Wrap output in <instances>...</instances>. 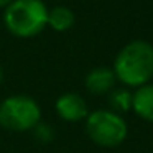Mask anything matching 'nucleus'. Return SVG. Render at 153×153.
Returning <instances> with one entry per match:
<instances>
[{
	"instance_id": "f257e3e1",
	"label": "nucleus",
	"mask_w": 153,
	"mask_h": 153,
	"mask_svg": "<svg viewBox=\"0 0 153 153\" xmlns=\"http://www.w3.org/2000/svg\"><path fill=\"white\" fill-rule=\"evenodd\" d=\"M115 77L125 87H140L153 77V45L133 40L117 53L112 66Z\"/></svg>"
},
{
	"instance_id": "f03ea898",
	"label": "nucleus",
	"mask_w": 153,
	"mask_h": 153,
	"mask_svg": "<svg viewBox=\"0 0 153 153\" xmlns=\"http://www.w3.org/2000/svg\"><path fill=\"white\" fill-rule=\"evenodd\" d=\"M48 10L43 0H12L4 8V23L17 38H33L48 27Z\"/></svg>"
},
{
	"instance_id": "7ed1b4c3",
	"label": "nucleus",
	"mask_w": 153,
	"mask_h": 153,
	"mask_svg": "<svg viewBox=\"0 0 153 153\" xmlns=\"http://www.w3.org/2000/svg\"><path fill=\"white\" fill-rule=\"evenodd\" d=\"M86 133L96 145L115 148L125 142L128 127L120 114L109 109H97L86 117Z\"/></svg>"
},
{
	"instance_id": "20e7f679",
	"label": "nucleus",
	"mask_w": 153,
	"mask_h": 153,
	"mask_svg": "<svg viewBox=\"0 0 153 153\" xmlns=\"http://www.w3.org/2000/svg\"><path fill=\"white\" fill-rule=\"evenodd\" d=\"M41 122V107L33 97L15 94L0 102V127L10 132H28Z\"/></svg>"
},
{
	"instance_id": "39448f33",
	"label": "nucleus",
	"mask_w": 153,
	"mask_h": 153,
	"mask_svg": "<svg viewBox=\"0 0 153 153\" xmlns=\"http://www.w3.org/2000/svg\"><path fill=\"white\" fill-rule=\"evenodd\" d=\"M54 109L59 119L64 122H79V120H86L89 115V107L87 102L76 92H64L56 99Z\"/></svg>"
},
{
	"instance_id": "423d86ee",
	"label": "nucleus",
	"mask_w": 153,
	"mask_h": 153,
	"mask_svg": "<svg viewBox=\"0 0 153 153\" xmlns=\"http://www.w3.org/2000/svg\"><path fill=\"white\" fill-rule=\"evenodd\" d=\"M84 84H86L87 91L91 94L104 96V94H109L115 89L117 77H115V73H114L112 68L99 66L87 73L86 79H84Z\"/></svg>"
},
{
	"instance_id": "0eeeda50",
	"label": "nucleus",
	"mask_w": 153,
	"mask_h": 153,
	"mask_svg": "<svg viewBox=\"0 0 153 153\" xmlns=\"http://www.w3.org/2000/svg\"><path fill=\"white\" fill-rule=\"evenodd\" d=\"M132 110L142 120L153 123V84H143L132 92Z\"/></svg>"
},
{
	"instance_id": "6e6552de",
	"label": "nucleus",
	"mask_w": 153,
	"mask_h": 153,
	"mask_svg": "<svg viewBox=\"0 0 153 153\" xmlns=\"http://www.w3.org/2000/svg\"><path fill=\"white\" fill-rule=\"evenodd\" d=\"M74 25V13L71 8L64 5H56V7L48 10V27L53 28L54 31H66Z\"/></svg>"
},
{
	"instance_id": "1a4fd4ad",
	"label": "nucleus",
	"mask_w": 153,
	"mask_h": 153,
	"mask_svg": "<svg viewBox=\"0 0 153 153\" xmlns=\"http://www.w3.org/2000/svg\"><path fill=\"white\" fill-rule=\"evenodd\" d=\"M110 107L114 110V112L117 114H125L128 112V110H132V91L128 89V87H115V89L110 92Z\"/></svg>"
},
{
	"instance_id": "9d476101",
	"label": "nucleus",
	"mask_w": 153,
	"mask_h": 153,
	"mask_svg": "<svg viewBox=\"0 0 153 153\" xmlns=\"http://www.w3.org/2000/svg\"><path fill=\"white\" fill-rule=\"evenodd\" d=\"M33 132L36 133V137L41 140V142H50L51 138H53V132H51L50 125H46V123H38L36 127L33 128Z\"/></svg>"
},
{
	"instance_id": "9b49d317",
	"label": "nucleus",
	"mask_w": 153,
	"mask_h": 153,
	"mask_svg": "<svg viewBox=\"0 0 153 153\" xmlns=\"http://www.w3.org/2000/svg\"><path fill=\"white\" fill-rule=\"evenodd\" d=\"M10 2H12V0H0V8H5Z\"/></svg>"
},
{
	"instance_id": "f8f14e48",
	"label": "nucleus",
	"mask_w": 153,
	"mask_h": 153,
	"mask_svg": "<svg viewBox=\"0 0 153 153\" xmlns=\"http://www.w3.org/2000/svg\"><path fill=\"white\" fill-rule=\"evenodd\" d=\"M4 81V69H2V66H0V82Z\"/></svg>"
}]
</instances>
